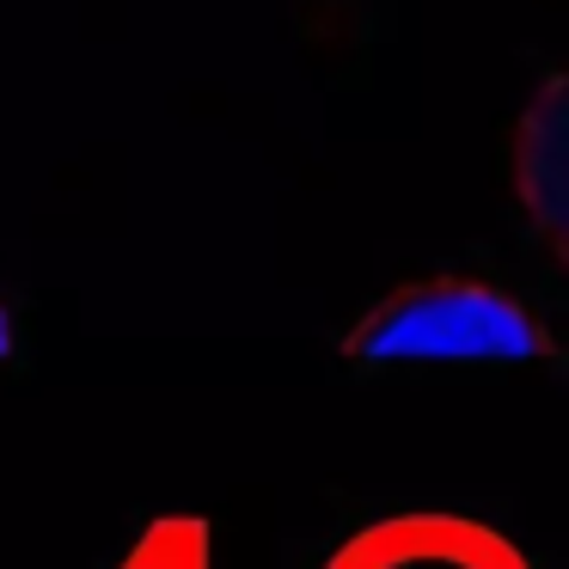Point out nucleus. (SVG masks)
<instances>
[{
	"mask_svg": "<svg viewBox=\"0 0 569 569\" xmlns=\"http://www.w3.org/2000/svg\"><path fill=\"white\" fill-rule=\"evenodd\" d=\"M361 373L398 368H557V337L520 295L478 276H422L373 300L343 331Z\"/></svg>",
	"mask_w": 569,
	"mask_h": 569,
	"instance_id": "1",
	"label": "nucleus"
},
{
	"mask_svg": "<svg viewBox=\"0 0 569 569\" xmlns=\"http://www.w3.org/2000/svg\"><path fill=\"white\" fill-rule=\"evenodd\" d=\"M319 569H532V557L490 520L453 508H405L356 527Z\"/></svg>",
	"mask_w": 569,
	"mask_h": 569,
	"instance_id": "2",
	"label": "nucleus"
},
{
	"mask_svg": "<svg viewBox=\"0 0 569 569\" xmlns=\"http://www.w3.org/2000/svg\"><path fill=\"white\" fill-rule=\"evenodd\" d=\"M508 178H515L520 214L532 221V233L551 246V258H563V233H569V87H563V74H545L539 99L520 111L515 136H508Z\"/></svg>",
	"mask_w": 569,
	"mask_h": 569,
	"instance_id": "3",
	"label": "nucleus"
},
{
	"mask_svg": "<svg viewBox=\"0 0 569 569\" xmlns=\"http://www.w3.org/2000/svg\"><path fill=\"white\" fill-rule=\"evenodd\" d=\"M111 569H214V532L202 515H160Z\"/></svg>",
	"mask_w": 569,
	"mask_h": 569,
	"instance_id": "4",
	"label": "nucleus"
},
{
	"mask_svg": "<svg viewBox=\"0 0 569 569\" xmlns=\"http://www.w3.org/2000/svg\"><path fill=\"white\" fill-rule=\"evenodd\" d=\"M13 356H19V319H13V307L0 300V368H7Z\"/></svg>",
	"mask_w": 569,
	"mask_h": 569,
	"instance_id": "5",
	"label": "nucleus"
}]
</instances>
